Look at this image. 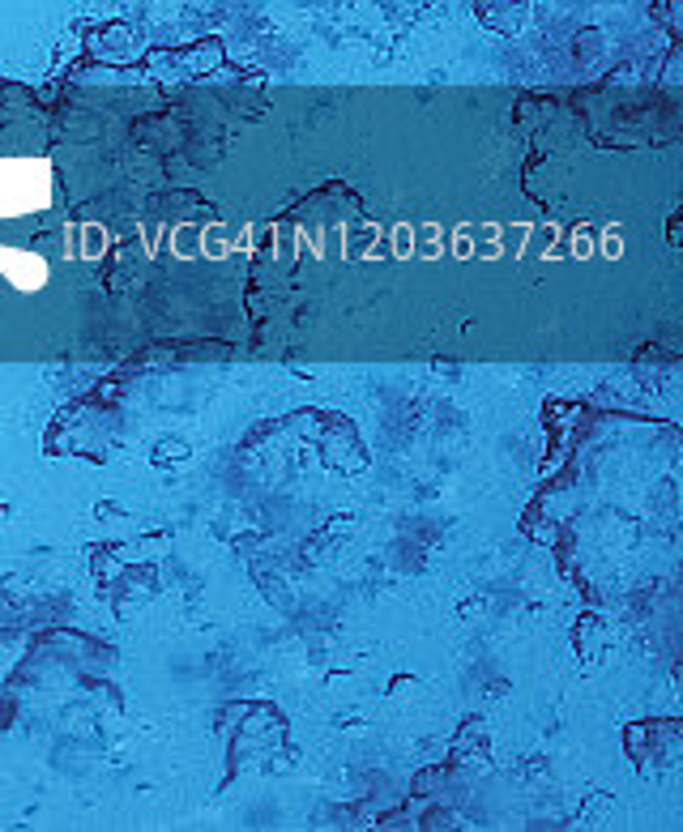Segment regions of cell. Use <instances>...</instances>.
<instances>
[{
	"label": "cell",
	"mask_w": 683,
	"mask_h": 832,
	"mask_svg": "<svg viewBox=\"0 0 683 832\" xmlns=\"http://www.w3.org/2000/svg\"><path fill=\"white\" fill-rule=\"evenodd\" d=\"M0 274L18 290H39L47 282V260L22 248H0Z\"/></svg>",
	"instance_id": "obj_2"
},
{
	"label": "cell",
	"mask_w": 683,
	"mask_h": 832,
	"mask_svg": "<svg viewBox=\"0 0 683 832\" xmlns=\"http://www.w3.org/2000/svg\"><path fill=\"white\" fill-rule=\"evenodd\" d=\"M52 201V167L39 159L0 162V218H18L47 210Z\"/></svg>",
	"instance_id": "obj_1"
}]
</instances>
